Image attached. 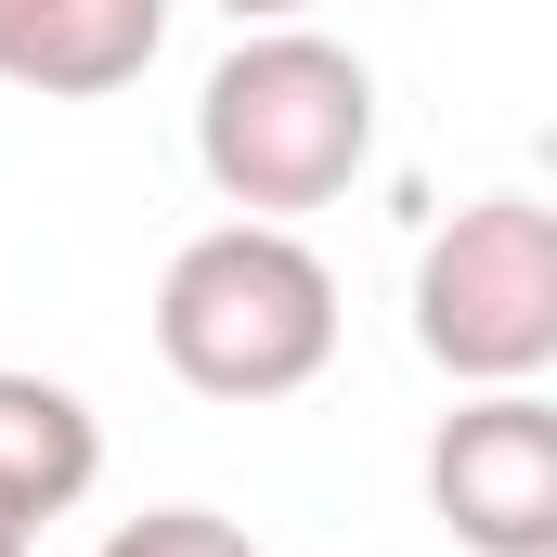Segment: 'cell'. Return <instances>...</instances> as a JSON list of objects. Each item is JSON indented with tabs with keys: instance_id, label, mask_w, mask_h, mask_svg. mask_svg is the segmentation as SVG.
I'll list each match as a JSON object with an SVG mask.
<instances>
[{
	"instance_id": "1",
	"label": "cell",
	"mask_w": 557,
	"mask_h": 557,
	"mask_svg": "<svg viewBox=\"0 0 557 557\" xmlns=\"http://www.w3.org/2000/svg\"><path fill=\"white\" fill-rule=\"evenodd\" d=\"M363 156H376V78H363V52H337L311 26H247L195 91V169L247 221H298V208L350 195Z\"/></svg>"
},
{
	"instance_id": "2",
	"label": "cell",
	"mask_w": 557,
	"mask_h": 557,
	"mask_svg": "<svg viewBox=\"0 0 557 557\" xmlns=\"http://www.w3.org/2000/svg\"><path fill=\"white\" fill-rule=\"evenodd\" d=\"M156 363L195 403H285L337 363V273L285 221H221L156 285Z\"/></svg>"
},
{
	"instance_id": "3",
	"label": "cell",
	"mask_w": 557,
	"mask_h": 557,
	"mask_svg": "<svg viewBox=\"0 0 557 557\" xmlns=\"http://www.w3.org/2000/svg\"><path fill=\"white\" fill-rule=\"evenodd\" d=\"M416 350L467 389H532L557 363V221L532 195H480L416 260Z\"/></svg>"
},
{
	"instance_id": "4",
	"label": "cell",
	"mask_w": 557,
	"mask_h": 557,
	"mask_svg": "<svg viewBox=\"0 0 557 557\" xmlns=\"http://www.w3.org/2000/svg\"><path fill=\"white\" fill-rule=\"evenodd\" d=\"M428 506L480 557H557V416L532 389H480L428 441Z\"/></svg>"
},
{
	"instance_id": "5",
	"label": "cell",
	"mask_w": 557,
	"mask_h": 557,
	"mask_svg": "<svg viewBox=\"0 0 557 557\" xmlns=\"http://www.w3.org/2000/svg\"><path fill=\"white\" fill-rule=\"evenodd\" d=\"M169 39V0H0V78L39 104H104L131 91Z\"/></svg>"
},
{
	"instance_id": "6",
	"label": "cell",
	"mask_w": 557,
	"mask_h": 557,
	"mask_svg": "<svg viewBox=\"0 0 557 557\" xmlns=\"http://www.w3.org/2000/svg\"><path fill=\"white\" fill-rule=\"evenodd\" d=\"M104 480V428L65 376H13L0 363V519L39 545V519H65L78 493Z\"/></svg>"
},
{
	"instance_id": "7",
	"label": "cell",
	"mask_w": 557,
	"mask_h": 557,
	"mask_svg": "<svg viewBox=\"0 0 557 557\" xmlns=\"http://www.w3.org/2000/svg\"><path fill=\"white\" fill-rule=\"evenodd\" d=\"M104 557H260L234 519H208V506H156V519H117Z\"/></svg>"
},
{
	"instance_id": "8",
	"label": "cell",
	"mask_w": 557,
	"mask_h": 557,
	"mask_svg": "<svg viewBox=\"0 0 557 557\" xmlns=\"http://www.w3.org/2000/svg\"><path fill=\"white\" fill-rule=\"evenodd\" d=\"M221 13H234V26H298L311 0H221Z\"/></svg>"
},
{
	"instance_id": "9",
	"label": "cell",
	"mask_w": 557,
	"mask_h": 557,
	"mask_svg": "<svg viewBox=\"0 0 557 557\" xmlns=\"http://www.w3.org/2000/svg\"><path fill=\"white\" fill-rule=\"evenodd\" d=\"M0 557H26V532H13V519H0Z\"/></svg>"
}]
</instances>
